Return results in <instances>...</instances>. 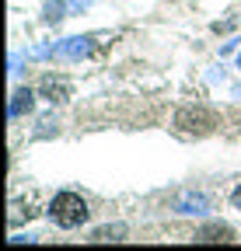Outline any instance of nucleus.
Returning a JSON list of instances; mask_svg holds the SVG:
<instances>
[{
	"mask_svg": "<svg viewBox=\"0 0 241 251\" xmlns=\"http://www.w3.org/2000/svg\"><path fill=\"white\" fill-rule=\"evenodd\" d=\"M87 202L77 196V192H59L53 202H49V216L56 220L59 227H80L84 220H87Z\"/></svg>",
	"mask_w": 241,
	"mask_h": 251,
	"instance_id": "nucleus-1",
	"label": "nucleus"
},
{
	"mask_svg": "<svg viewBox=\"0 0 241 251\" xmlns=\"http://www.w3.org/2000/svg\"><path fill=\"white\" fill-rule=\"evenodd\" d=\"M206 122H214V119H210L206 112H192V108L178 115V126H182V129H189V133H206V129H210Z\"/></svg>",
	"mask_w": 241,
	"mask_h": 251,
	"instance_id": "nucleus-2",
	"label": "nucleus"
},
{
	"mask_svg": "<svg viewBox=\"0 0 241 251\" xmlns=\"http://www.w3.org/2000/svg\"><path fill=\"white\" fill-rule=\"evenodd\" d=\"M210 202H206V196H192V192H186L182 199H178V209L182 213H203Z\"/></svg>",
	"mask_w": 241,
	"mask_h": 251,
	"instance_id": "nucleus-3",
	"label": "nucleus"
},
{
	"mask_svg": "<svg viewBox=\"0 0 241 251\" xmlns=\"http://www.w3.org/2000/svg\"><path fill=\"white\" fill-rule=\"evenodd\" d=\"M196 241H231V230L227 227H210V230H199Z\"/></svg>",
	"mask_w": 241,
	"mask_h": 251,
	"instance_id": "nucleus-4",
	"label": "nucleus"
},
{
	"mask_svg": "<svg viewBox=\"0 0 241 251\" xmlns=\"http://www.w3.org/2000/svg\"><path fill=\"white\" fill-rule=\"evenodd\" d=\"M231 202H234V206H238V209H241V185H238V188H234V196H231Z\"/></svg>",
	"mask_w": 241,
	"mask_h": 251,
	"instance_id": "nucleus-5",
	"label": "nucleus"
},
{
	"mask_svg": "<svg viewBox=\"0 0 241 251\" xmlns=\"http://www.w3.org/2000/svg\"><path fill=\"white\" fill-rule=\"evenodd\" d=\"M238 63H241V59H238Z\"/></svg>",
	"mask_w": 241,
	"mask_h": 251,
	"instance_id": "nucleus-6",
	"label": "nucleus"
}]
</instances>
